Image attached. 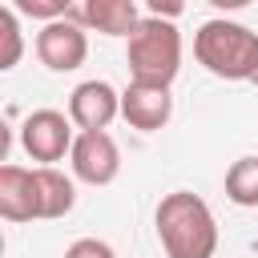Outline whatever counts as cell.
<instances>
[{
  "label": "cell",
  "mask_w": 258,
  "mask_h": 258,
  "mask_svg": "<svg viewBox=\"0 0 258 258\" xmlns=\"http://www.w3.org/2000/svg\"><path fill=\"white\" fill-rule=\"evenodd\" d=\"M157 242L165 258H214L218 254V218L206 198L194 189H173L157 202L153 214Z\"/></svg>",
  "instance_id": "6da1fadb"
},
{
  "label": "cell",
  "mask_w": 258,
  "mask_h": 258,
  "mask_svg": "<svg viewBox=\"0 0 258 258\" xmlns=\"http://www.w3.org/2000/svg\"><path fill=\"white\" fill-rule=\"evenodd\" d=\"M194 56L218 81H250L258 69V32L230 16L202 20L194 32Z\"/></svg>",
  "instance_id": "7a4b0ae2"
},
{
  "label": "cell",
  "mask_w": 258,
  "mask_h": 258,
  "mask_svg": "<svg viewBox=\"0 0 258 258\" xmlns=\"http://www.w3.org/2000/svg\"><path fill=\"white\" fill-rule=\"evenodd\" d=\"M125 64L129 81L141 85H173L181 73V28L165 16H141L137 28L125 36Z\"/></svg>",
  "instance_id": "3957f363"
},
{
  "label": "cell",
  "mask_w": 258,
  "mask_h": 258,
  "mask_svg": "<svg viewBox=\"0 0 258 258\" xmlns=\"http://www.w3.org/2000/svg\"><path fill=\"white\" fill-rule=\"evenodd\" d=\"M73 141H77V125H73V117L60 113V109H36V113H28L24 125H20V149H24L36 165H52V161L69 157Z\"/></svg>",
  "instance_id": "277c9868"
},
{
  "label": "cell",
  "mask_w": 258,
  "mask_h": 258,
  "mask_svg": "<svg viewBox=\"0 0 258 258\" xmlns=\"http://www.w3.org/2000/svg\"><path fill=\"white\" fill-rule=\"evenodd\" d=\"M69 169L85 185H113L121 173V149L109 137V129H77V141L69 149Z\"/></svg>",
  "instance_id": "5b68a950"
},
{
  "label": "cell",
  "mask_w": 258,
  "mask_h": 258,
  "mask_svg": "<svg viewBox=\"0 0 258 258\" xmlns=\"http://www.w3.org/2000/svg\"><path fill=\"white\" fill-rule=\"evenodd\" d=\"M32 48H36V60H40L48 73H73V69H81L85 56H89V28L77 24L73 16L48 20V24H40Z\"/></svg>",
  "instance_id": "8992f818"
},
{
  "label": "cell",
  "mask_w": 258,
  "mask_h": 258,
  "mask_svg": "<svg viewBox=\"0 0 258 258\" xmlns=\"http://www.w3.org/2000/svg\"><path fill=\"white\" fill-rule=\"evenodd\" d=\"M121 117L129 129H141V133H157L169 125L173 117V97H169V85H141V81H129L121 89Z\"/></svg>",
  "instance_id": "52a82bcc"
},
{
  "label": "cell",
  "mask_w": 258,
  "mask_h": 258,
  "mask_svg": "<svg viewBox=\"0 0 258 258\" xmlns=\"http://www.w3.org/2000/svg\"><path fill=\"white\" fill-rule=\"evenodd\" d=\"M69 117H73L77 129H109L121 117V93L101 77L81 81L69 93Z\"/></svg>",
  "instance_id": "ba28073f"
},
{
  "label": "cell",
  "mask_w": 258,
  "mask_h": 258,
  "mask_svg": "<svg viewBox=\"0 0 258 258\" xmlns=\"http://www.w3.org/2000/svg\"><path fill=\"white\" fill-rule=\"evenodd\" d=\"M69 16L101 36H129L141 20L137 0H73Z\"/></svg>",
  "instance_id": "9c48e42d"
},
{
  "label": "cell",
  "mask_w": 258,
  "mask_h": 258,
  "mask_svg": "<svg viewBox=\"0 0 258 258\" xmlns=\"http://www.w3.org/2000/svg\"><path fill=\"white\" fill-rule=\"evenodd\" d=\"M0 218L4 222H32L40 218V194H36V165H0Z\"/></svg>",
  "instance_id": "30bf717a"
},
{
  "label": "cell",
  "mask_w": 258,
  "mask_h": 258,
  "mask_svg": "<svg viewBox=\"0 0 258 258\" xmlns=\"http://www.w3.org/2000/svg\"><path fill=\"white\" fill-rule=\"evenodd\" d=\"M36 194H40V222H56L77 206V177L60 173L56 165H36Z\"/></svg>",
  "instance_id": "8fae6325"
},
{
  "label": "cell",
  "mask_w": 258,
  "mask_h": 258,
  "mask_svg": "<svg viewBox=\"0 0 258 258\" xmlns=\"http://www.w3.org/2000/svg\"><path fill=\"white\" fill-rule=\"evenodd\" d=\"M226 198L242 210H258V153H242L226 169Z\"/></svg>",
  "instance_id": "7c38bea8"
},
{
  "label": "cell",
  "mask_w": 258,
  "mask_h": 258,
  "mask_svg": "<svg viewBox=\"0 0 258 258\" xmlns=\"http://www.w3.org/2000/svg\"><path fill=\"white\" fill-rule=\"evenodd\" d=\"M0 36H4V56H0V69H16L20 64V52H24V32H20V12L8 4L0 12Z\"/></svg>",
  "instance_id": "4fadbf2b"
},
{
  "label": "cell",
  "mask_w": 258,
  "mask_h": 258,
  "mask_svg": "<svg viewBox=\"0 0 258 258\" xmlns=\"http://www.w3.org/2000/svg\"><path fill=\"white\" fill-rule=\"evenodd\" d=\"M69 4H73V0H12V8H16L20 16H28V20H40V24L69 16Z\"/></svg>",
  "instance_id": "5bb4252c"
},
{
  "label": "cell",
  "mask_w": 258,
  "mask_h": 258,
  "mask_svg": "<svg viewBox=\"0 0 258 258\" xmlns=\"http://www.w3.org/2000/svg\"><path fill=\"white\" fill-rule=\"evenodd\" d=\"M64 258H117V250L105 238H77V242H69Z\"/></svg>",
  "instance_id": "9a60e30c"
},
{
  "label": "cell",
  "mask_w": 258,
  "mask_h": 258,
  "mask_svg": "<svg viewBox=\"0 0 258 258\" xmlns=\"http://www.w3.org/2000/svg\"><path fill=\"white\" fill-rule=\"evenodd\" d=\"M149 16H165V20H177L185 12V0H141Z\"/></svg>",
  "instance_id": "2e32d148"
},
{
  "label": "cell",
  "mask_w": 258,
  "mask_h": 258,
  "mask_svg": "<svg viewBox=\"0 0 258 258\" xmlns=\"http://www.w3.org/2000/svg\"><path fill=\"white\" fill-rule=\"evenodd\" d=\"M210 8H218V12H238V8H250L254 0H206Z\"/></svg>",
  "instance_id": "e0dca14e"
},
{
  "label": "cell",
  "mask_w": 258,
  "mask_h": 258,
  "mask_svg": "<svg viewBox=\"0 0 258 258\" xmlns=\"http://www.w3.org/2000/svg\"><path fill=\"white\" fill-rule=\"evenodd\" d=\"M250 85H254V89H258V69H254V77H250Z\"/></svg>",
  "instance_id": "ac0fdd59"
}]
</instances>
